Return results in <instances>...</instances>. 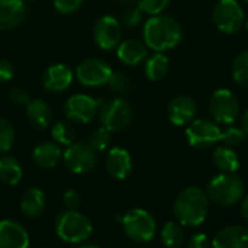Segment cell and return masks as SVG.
<instances>
[{"instance_id": "1", "label": "cell", "mask_w": 248, "mask_h": 248, "mask_svg": "<svg viewBox=\"0 0 248 248\" xmlns=\"http://www.w3.org/2000/svg\"><path fill=\"white\" fill-rule=\"evenodd\" d=\"M142 36L150 49L164 52L180 44L183 38V28L179 20L171 16L155 15L145 22Z\"/></svg>"}, {"instance_id": "2", "label": "cell", "mask_w": 248, "mask_h": 248, "mask_svg": "<svg viewBox=\"0 0 248 248\" xmlns=\"http://www.w3.org/2000/svg\"><path fill=\"white\" fill-rule=\"evenodd\" d=\"M211 201L208 193L198 186L186 187L179 193L173 203V214L183 227H199L209 214Z\"/></svg>"}, {"instance_id": "3", "label": "cell", "mask_w": 248, "mask_h": 248, "mask_svg": "<svg viewBox=\"0 0 248 248\" xmlns=\"http://www.w3.org/2000/svg\"><path fill=\"white\" fill-rule=\"evenodd\" d=\"M206 193L209 201L215 205L230 208L243 199L244 183L235 173H221L209 180Z\"/></svg>"}, {"instance_id": "4", "label": "cell", "mask_w": 248, "mask_h": 248, "mask_svg": "<svg viewBox=\"0 0 248 248\" xmlns=\"http://www.w3.org/2000/svg\"><path fill=\"white\" fill-rule=\"evenodd\" d=\"M93 225L87 217L76 209H67L55 221L57 237L67 244H83L90 238Z\"/></svg>"}, {"instance_id": "5", "label": "cell", "mask_w": 248, "mask_h": 248, "mask_svg": "<svg viewBox=\"0 0 248 248\" xmlns=\"http://www.w3.org/2000/svg\"><path fill=\"white\" fill-rule=\"evenodd\" d=\"M122 228L125 235L138 244L150 243L157 231V224L154 217L141 208L128 211L122 218Z\"/></svg>"}, {"instance_id": "6", "label": "cell", "mask_w": 248, "mask_h": 248, "mask_svg": "<svg viewBox=\"0 0 248 248\" xmlns=\"http://www.w3.org/2000/svg\"><path fill=\"white\" fill-rule=\"evenodd\" d=\"M99 119L100 125L110 132H119L132 122L134 110L125 99H112L100 105Z\"/></svg>"}, {"instance_id": "7", "label": "cell", "mask_w": 248, "mask_h": 248, "mask_svg": "<svg viewBox=\"0 0 248 248\" xmlns=\"http://www.w3.org/2000/svg\"><path fill=\"white\" fill-rule=\"evenodd\" d=\"M209 112L218 124L231 125L240 115V100L230 89H218L211 97Z\"/></svg>"}, {"instance_id": "8", "label": "cell", "mask_w": 248, "mask_h": 248, "mask_svg": "<svg viewBox=\"0 0 248 248\" xmlns=\"http://www.w3.org/2000/svg\"><path fill=\"white\" fill-rule=\"evenodd\" d=\"M222 129L209 119H193L187 124L186 140L196 150H208L221 142Z\"/></svg>"}, {"instance_id": "9", "label": "cell", "mask_w": 248, "mask_h": 248, "mask_svg": "<svg viewBox=\"0 0 248 248\" xmlns=\"http://www.w3.org/2000/svg\"><path fill=\"white\" fill-rule=\"evenodd\" d=\"M62 160L65 167L74 174H87L93 171L97 164L96 151L89 142H73L62 153Z\"/></svg>"}, {"instance_id": "10", "label": "cell", "mask_w": 248, "mask_h": 248, "mask_svg": "<svg viewBox=\"0 0 248 248\" xmlns=\"http://www.w3.org/2000/svg\"><path fill=\"white\" fill-rule=\"evenodd\" d=\"M246 20V13L237 0H219L214 9V22L224 33L238 32Z\"/></svg>"}, {"instance_id": "11", "label": "cell", "mask_w": 248, "mask_h": 248, "mask_svg": "<svg viewBox=\"0 0 248 248\" xmlns=\"http://www.w3.org/2000/svg\"><path fill=\"white\" fill-rule=\"evenodd\" d=\"M102 102L89 94H73L64 103V115L74 124H89L99 113Z\"/></svg>"}, {"instance_id": "12", "label": "cell", "mask_w": 248, "mask_h": 248, "mask_svg": "<svg viewBox=\"0 0 248 248\" xmlns=\"http://www.w3.org/2000/svg\"><path fill=\"white\" fill-rule=\"evenodd\" d=\"M112 73L113 70L106 61L99 58H89L77 67L76 77L86 87H100L109 83Z\"/></svg>"}, {"instance_id": "13", "label": "cell", "mask_w": 248, "mask_h": 248, "mask_svg": "<svg viewBox=\"0 0 248 248\" xmlns=\"http://www.w3.org/2000/svg\"><path fill=\"white\" fill-rule=\"evenodd\" d=\"M93 36L100 49L112 51L122 41V28L119 20L110 15L99 17L93 28Z\"/></svg>"}, {"instance_id": "14", "label": "cell", "mask_w": 248, "mask_h": 248, "mask_svg": "<svg viewBox=\"0 0 248 248\" xmlns=\"http://www.w3.org/2000/svg\"><path fill=\"white\" fill-rule=\"evenodd\" d=\"M198 112V105L196 102L186 94L174 97L167 108V116L170 122L176 126H185L190 124Z\"/></svg>"}, {"instance_id": "15", "label": "cell", "mask_w": 248, "mask_h": 248, "mask_svg": "<svg viewBox=\"0 0 248 248\" xmlns=\"http://www.w3.org/2000/svg\"><path fill=\"white\" fill-rule=\"evenodd\" d=\"M73 71L65 64H52L44 73V87L51 93H62L73 83Z\"/></svg>"}, {"instance_id": "16", "label": "cell", "mask_w": 248, "mask_h": 248, "mask_svg": "<svg viewBox=\"0 0 248 248\" xmlns=\"http://www.w3.org/2000/svg\"><path fill=\"white\" fill-rule=\"evenodd\" d=\"M29 246L28 231L16 221H0V248H26Z\"/></svg>"}, {"instance_id": "17", "label": "cell", "mask_w": 248, "mask_h": 248, "mask_svg": "<svg viewBox=\"0 0 248 248\" xmlns=\"http://www.w3.org/2000/svg\"><path fill=\"white\" fill-rule=\"evenodd\" d=\"M106 170L116 180H125L132 171L131 154L121 147H113L106 155Z\"/></svg>"}, {"instance_id": "18", "label": "cell", "mask_w": 248, "mask_h": 248, "mask_svg": "<svg viewBox=\"0 0 248 248\" xmlns=\"http://www.w3.org/2000/svg\"><path fill=\"white\" fill-rule=\"evenodd\" d=\"M215 248H248V228L243 225H228L217 232L212 240Z\"/></svg>"}, {"instance_id": "19", "label": "cell", "mask_w": 248, "mask_h": 248, "mask_svg": "<svg viewBox=\"0 0 248 248\" xmlns=\"http://www.w3.org/2000/svg\"><path fill=\"white\" fill-rule=\"evenodd\" d=\"M26 6L23 0H0V31L15 29L25 19Z\"/></svg>"}, {"instance_id": "20", "label": "cell", "mask_w": 248, "mask_h": 248, "mask_svg": "<svg viewBox=\"0 0 248 248\" xmlns=\"http://www.w3.org/2000/svg\"><path fill=\"white\" fill-rule=\"evenodd\" d=\"M116 55L124 64L134 67L147 58L148 46L145 45V42L140 39H134V38L125 39V41H121L119 45L116 46Z\"/></svg>"}, {"instance_id": "21", "label": "cell", "mask_w": 248, "mask_h": 248, "mask_svg": "<svg viewBox=\"0 0 248 248\" xmlns=\"http://www.w3.org/2000/svg\"><path fill=\"white\" fill-rule=\"evenodd\" d=\"M61 158L62 151L57 142H41L32 151V160L41 169H52Z\"/></svg>"}, {"instance_id": "22", "label": "cell", "mask_w": 248, "mask_h": 248, "mask_svg": "<svg viewBox=\"0 0 248 248\" xmlns=\"http://www.w3.org/2000/svg\"><path fill=\"white\" fill-rule=\"evenodd\" d=\"M26 118L36 129H45L52 119L49 105L42 99H33L26 103Z\"/></svg>"}, {"instance_id": "23", "label": "cell", "mask_w": 248, "mask_h": 248, "mask_svg": "<svg viewBox=\"0 0 248 248\" xmlns=\"http://www.w3.org/2000/svg\"><path fill=\"white\" fill-rule=\"evenodd\" d=\"M46 206L45 195L41 189L32 187L26 190L20 199V209L28 218H38Z\"/></svg>"}, {"instance_id": "24", "label": "cell", "mask_w": 248, "mask_h": 248, "mask_svg": "<svg viewBox=\"0 0 248 248\" xmlns=\"http://www.w3.org/2000/svg\"><path fill=\"white\" fill-rule=\"evenodd\" d=\"M212 160L221 173H235L240 169V158L237 153L227 145L217 147L212 154Z\"/></svg>"}, {"instance_id": "25", "label": "cell", "mask_w": 248, "mask_h": 248, "mask_svg": "<svg viewBox=\"0 0 248 248\" xmlns=\"http://www.w3.org/2000/svg\"><path fill=\"white\" fill-rule=\"evenodd\" d=\"M23 169L20 163L12 157V155H3L0 157V182L15 186L22 180Z\"/></svg>"}, {"instance_id": "26", "label": "cell", "mask_w": 248, "mask_h": 248, "mask_svg": "<svg viewBox=\"0 0 248 248\" xmlns=\"http://www.w3.org/2000/svg\"><path fill=\"white\" fill-rule=\"evenodd\" d=\"M170 70V61L163 52H155L145 61V76L151 81H158L167 76Z\"/></svg>"}, {"instance_id": "27", "label": "cell", "mask_w": 248, "mask_h": 248, "mask_svg": "<svg viewBox=\"0 0 248 248\" xmlns=\"http://www.w3.org/2000/svg\"><path fill=\"white\" fill-rule=\"evenodd\" d=\"M161 243L169 248H177L185 243V230L183 225L177 221H169L164 224L161 232Z\"/></svg>"}, {"instance_id": "28", "label": "cell", "mask_w": 248, "mask_h": 248, "mask_svg": "<svg viewBox=\"0 0 248 248\" xmlns=\"http://www.w3.org/2000/svg\"><path fill=\"white\" fill-rule=\"evenodd\" d=\"M51 135L57 144L64 145V147L71 145L74 142V138H76L73 126L65 121H58L57 124H54V126L51 129Z\"/></svg>"}, {"instance_id": "29", "label": "cell", "mask_w": 248, "mask_h": 248, "mask_svg": "<svg viewBox=\"0 0 248 248\" xmlns=\"http://www.w3.org/2000/svg\"><path fill=\"white\" fill-rule=\"evenodd\" d=\"M232 77L234 81L241 86L248 87V49L243 51L237 55V58L232 62Z\"/></svg>"}, {"instance_id": "30", "label": "cell", "mask_w": 248, "mask_h": 248, "mask_svg": "<svg viewBox=\"0 0 248 248\" xmlns=\"http://www.w3.org/2000/svg\"><path fill=\"white\" fill-rule=\"evenodd\" d=\"M110 140H112L110 131L106 129L103 125L94 128V129L89 134V144H90V147H92L96 153L105 151V150L109 147Z\"/></svg>"}, {"instance_id": "31", "label": "cell", "mask_w": 248, "mask_h": 248, "mask_svg": "<svg viewBox=\"0 0 248 248\" xmlns=\"http://www.w3.org/2000/svg\"><path fill=\"white\" fill-rule=\"evenodd\" d=\"M246 138H247V134L244 132V129L237 128V126H228L221 134V142L231 148L241 145L246 141Z\"/></svg>"}, {"instance_id": "32", "label": "cell", "mask_w": 248, "mask_h": 248, "mask_svg": "<svg viewBox=\"0 0 248 248\" xmlns=\"http://www.w3.org/2000/svg\"><path fill=\"white\" fill-rule=\"evenodd\" d=\"M15 141V131L9 121L0 118V154L7 153Z\"/></svg>"}, {"instance_id": "33", "label": "cell", "mask_w": 248, "mask_h": 248, "mask_svg": "<svg viewBox=\"0 0 248 248\" xmlns=\"http://www.w3.org/2000/svg\"><path fill=\"white\" fill-rule=\"evenodd\" d=\"M170 0H137V4L142 10V13L150 16L161 15L167 9Z\"/></svg>"}, {"instance_id": "34", "label": "cell", "mask_w": 248, "mask_h": 248, "mask_svg": "<svg viewBox=\"0 0 248 248\" xmlns=\"http://www.w3.org/2000/svg\"><path fill=\"white\" fill-rule=\"evenodd\" d=\"M109 87L115 93H124L129 89V77L124 71H113L109 78Z\"/></svg>"}, {"instance_id": "35", "label": "cell", "mask_w": 248, "mask_h": 248, "mask_svg": "<svg viewBox=\"0 0 248 248\" xmlns=\"http://www.w3.org/2000/svg\"><path fill=\"white\" fill-rule=\"evenodd\" d=\"M141 20H142V10L138 6L126 9L122 15V25L126 28H135L141 23Z\"/></svg>"}, {"instance_id": "36", "label": "cell", "mask_w": 248, "mask_h": 248, "mask_svg": "<svg viewBox=\"0 0 248 248\" xmlns=\"http://www.w3.org/2000/svg\"><path fill=\"white\" fill-rule=\"evenodd\" d=\"M83 0H54V7L62 15L76 12L81 6Z\"/></svg>"}, {"instance_id": "37", "label": "cell", "mask_w": 248, "mask_h": 248, "mask_svg": "<svg viewBox=\"0 0 248 248\" xmlns=\"http://www.w3.org/2000/svg\"><path fill=\"white\" fill-rule=\"evenodd\" d=\"M80 202H81V198H80L78 192L74 189H68L62 195V203L67 209H77L80 206Z\"/></svg>"}, {"instance_id": "38", "label": "cell", "mask_w": 248, "mask_h": 248, "mask_svg": "<svg viewBox=\"0 0 248 248\" xmlns=\"http://www.w3.org/2000/svg\"><path fill=\"white\" fill-rule=\"evenodd\" d=\"M10 100L15 103V105H26L31 99H29V93L22 89V87H16V89H12L10 92Z\"/></svg>"}, {"instance_id": "39", "label": "cell", "mask_w": 248, "mask_h": 248, "mask_svg": "<svg viewBox=\"0 0 248 248\" xmlns=\"http://www.w3.org/2000/svg\"><path fill=\"white\" fill-rule=\"evenodd\" d=\"M13 65L4 60V58H0V83H7L13 78Z\"/></svg>"}, {"instance_id": "40", "label": "cell", "mask_w": 248, "mask_h": 248, "mask_svg": "<svg viewBox=\"0 0 248 248\" xmlns=\"http://www.w3.org/2000/svg\"><path fill=\"white\" fill-rule=\"evenodd\" d=\"M209 238L206 234H195L192 235V238L189 240V247L190 248H206L209 246Z\"/></svg>"}, {"instance_id": "41", "label": "cell", "mask_w": 248, "mask_h": 248, "mask_svg": "<svg viewBox=\"0 0 248 248\" xmlns=\"http://www.w3.org/2000/svg\"><path fill=\"white\" fill-rule=\"evenodd\" d=\"M241 202V206H240V211H241V215H243V219L246 221V224L248 225V195L240 201Z\"/></svg>"}, {"instance_id": "42", "label": "cell", "mask_w": 248, "mask_h": 248, "mask_svg": "<svg viewBox=\"0 0 248 248\" xmlns=\"http://www.w3.org/2000/svg\"><path fill=\"white\" fill-rule=\"evenodd\" d=\"M241 128L244 129V132L247 134L248 137V109L243 113V116H241Z\"/></svg>"}, {"instance_id": "43", "label": "cell", "mask_w": 248, "mask_h": 248, "mask_svg": "<svg viewBox=\"0 0 248 248\" xmlns=\"http://www.w3.org/2000/svg\"><path fill=\"white\" fill-rule=\"evenodd\" d=\"M244 25H246V28L248 29V15L246 16V20H244Z\"/></svg>"}, {"instance_id": "44", "label": "cell", "mask_w": 248, "mask_h": 248, "mask_svg": "<svg viewBox=\"0 0 248 248\" xmlns=\"http://www.w3.org/2000/svg\"><path fill=\"white\" fill-rule=\"evenodd\" d=\"M119 1H131V0H119Z\"/></svg>"}, {"instance_id": "45", "label": "cell", "mask_w": 248, "mask_h": 248, "mask_svg": "<svg viewBox=\"0 0 248 248\" xmlns=\"http://www.w3.org/2000/svg\"><path fill=\"white\" fill-rule=\"evenodd\" d=\"M23 1H32V0H23Z\"/></svg>"}, {"instance_id": "46", "label": "cell", "mask_w": 248, "mask_h": 248, "mask_svg": "<svg viewBox=\"0 0 248 248\" xmlns=\"http://www.w3.org/2000/svg\"><path fill=\"white\" fill-rule=\"evenodd\" d=\"M246 1H247V3H248V0H246Z\"/></svg>"}]
</instances>
